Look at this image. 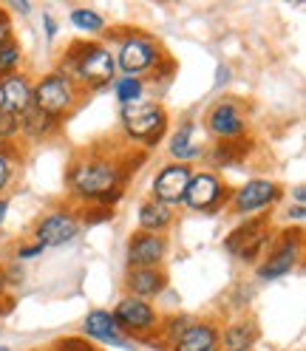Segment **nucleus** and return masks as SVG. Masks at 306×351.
<instances>
[{
    "label": "nucleus",
    "instance_id": "obj_1",
    "mask_svg": "<svg viewBox=\"0 0 306 351\" xmlns=\"http://www.w3.org/2000/svg\"><path fill=\"white\" fill-rule=\"evenodd\" d=\"M128 182V167L117 156H80L65 170V184L77 199L94 202L99 207L114 210L122 199Z\"/></svg>",
    "mask_w": 306,
    "mask_h": 351
},
{
    "label": "nucleus",
    "instance_id": "obj_2",
    "mask_svg": "<svg viewBox=\"0 0 306 351\" xmlns=\"http://www.w3.org/2000/svg\"><path fill=\"white\" fill-rule=\"evenodd\" d=\"M60 74L74 80L80 88L102 91L117 77V60L111 49L99 46V43H74L60 57Z\"/></svg>",
    "mask_w": 306,
    "mask_h": 351
},
{
    "label": "nucleus",
    "instance_id": "obj_3",
    "mask_svg": "<svg viewBox=\"0 0 306 351\" xmlns=\"http://www.w3.org/2000/svg\"><path fill=\"white\" fill-rule=\"evenodd\" d=\"M80 99H82V88L65 74H60V71H51L46 77H40L32 85V105L40 108L43 114L54 117V119L69 117L80 105Z\"/></svg>",
    "mask_w": 306,
    "mask_h": 351
},
{
    "label": "nucleus",
    "instance_id": "obj_4",
    "mask_svg": "<svg viewBox=\"0 0 306 351\" xmlns=\"http://www.w3.org/2000/svg\"><path fill=\"white\" fill-rule=\"evenodd\" d=\"M122 130L130 142L142 147L159 145L167 134V111L159 102H137V105H122L119 111Z\"/></svg>",
    "mask_w": 306,
    "mask_h": 351
},
{
    "label": "nucleus",
    "instance_id": "obj_5",
    "mask_svg": "<svg viewBox=\"0 0 306 351\" xmlns=\"http://www.w3.org/2000/svg\"><path fill=\"white\" fill-rule=\"evenodd\" d=\"M162 57H165V51L159 46V40L139 34V32H128L119 40V51L114 60H117V71H122V77L142 80L145 74L156 69Z\"/></svg>",
    "mask_w": 306,
    "mask_h": 351
},
{
    "label": "nucleus",
    "instance_id": "obj_6",
    "mask_svg": "<svg viewBox=\"0 0 306 351\" xmlns=\"http://www.w3.org/2000/svg\"><path fill=\"white\" fill-rule=\"evenodd\" d=\"M301 247H303V235L301 227H287L281 230L272 241H270V255L264 258V263L258 267V278L261 280H278L283 275H290L298 267V258H301Z\"/></svg>",
    "mask_w": 306,
    "mask_h": 351
},
{
    "label": "nucleus",
    "instance_id": "obj_7",
    "mask_svg": "<svg viewBox=\"0 0 306 351\" xmlns=\"http://www.w3.org/2000/svg\"><path fill=\"white\" fill-rule=\"evenodd\" d=\"M272 241V230H270V218L258 215V218H247L244 224H238L227 238H224V250L238 258V261H247L255 263L261 252H267Z\"/></svg>",
    "mask_w": 306,
    "mask_h": 351
},
{
    "label": "nucleus",
    "instance_id": "obj_8",
    "mask_svg": "<svg viewBox=\"0 0 306 351\" xmlns=\"http://www.w3.org/2000/svg\"><path fill=\"white\" fill-rule=\"evenodd\" d=\"M230 202V190L213 170H199L190 176V184L185 190L182 204L193 213H215Z\"/></svg>",
    "mask_w": 306,
    "mask_h": 351
},
{
    "label": "nucleus",
    "instance_id": "obj_9",
    "mask_svg": "<svg viewBox=\"0 0 306 351\" xmlns=\"http://www.w3.org/2000/svg\"><path fill=\"white\" fill-rule=\"evenodd\" d=\"M204 128L215 142H230L247 136V119H244V105L238 99H218L210 105L204 117Z\"/></svg>",
    "mask_w": 306,
    "mask_h": 351
},
{
    "label": "nucleus",
    "instance_id": "obj_10",
    "mask_svg": "<svg viewBox=\"0 0 306 351\" xmlns=\"http://www.w3.org/2000/svg\"><path fill=\"white\" fill-rule=\"evenodd\" d=\"M275 202H281V187L272 179H250L247 184H242L235 193H230V207L235 215H258L267 207H272Z\"/></svg>",
    "mask_w": 306,
    "mask_h": 351
},
{
    "label": "nucleus",
    "instance_id": "obj_11",
    "mask_svg": "<svg viewBox=\"0 0 306 351\" xmlns=\"http://www.w3.org/2000/svg\"><path fill=\"white\" fill-rule=\"evenodd\" d=\"M111 315L125 335H150L153 328H159V320H162L150 300H139V298H130V295H125L114 306Z\"/></svg>",
    "mask_w": 306,
    "mask_h": 351
},
{
    "label": "nucleus",
    "instance_id": "obj_12",
    "mask_svg": "<svg viewBox=\"0 0 306 351\" xmlns=\"http://www.w3.org/2000/svg\"><path fill=\"white\" fill-rule=\"evenodd\" d=\"M190 165H176V162H170L165 165L156 176H153V182H150V193H153V199L167 204V207H179L182 199H185V190L190 184Z\"/></svg>",
    "mask_w": 306,
    "mask_h": 351
},
{
    "label": "nucleus",
    "instance_id": "obj_13",
    "mask_svg": "<svg viewBox=\"0 0 306 351\" xmlns=\"http://www.w3.org/2000/svg\"><path fill=\"white\" fill-rule=\"evenodd\" d=\"M80 235V221L77 215L69 210H54L49 215H43L37 227H34V241L46 250V247H62Z\"/></svg>",
    "mask_w": 306,
    "mask_h": 351
},
{
    "label": "nucleus",
    "instance_id": "obj_14",
    "mask_svg": "<svg viewBox=\"0 0 306 351\" xmlns=\"http://www.w3.org/2000/svg\"><path fill=\"white\" fill-rule=\"evenodd\" d=\"M82 335L85 340H94V343H105L111 348H122V351H134L137 346L128 340V335L117 326L114 315L105 312V309H91L89 315L82 317Z\"/></svg>",
    "mask_w": 306,
    "mask_h": 351
},
{
    "label": "nucleus",
    "instance_id": "obj_15",
    "mask_svg": "<svg viewBox=\"0 0 306 351\" xmlns=\"http://www.w3.org/2000/svg\"><path fill=\"white\" fill-rule=\"evenodd\" d=\"M167 255V241L165 235L156 232H134L128 241V263L130 269H139V267H159Z\"/></svg>",
    "mask_w": 306,
    "mask_h": 351
},
{
    "label": "nucleus",
    "instance_id": "obj_16",
    "mask_svg": "<svg viewBox=\"0 0 306 351\" xmlns=\"http://www.w3.org/2000/svg\"><path fill=\"white\" fill-rule=\"evenodd\" d=\"M32 80L23 71H14L0 77V111H9L20 117L32 105Z\"/></svg>",
    "mask_w": 306,
    "mask_h": 351
},
{
    "label": "nucleus",
    "instance_id": "obj_17",
    "mask_svg": "<svg viewBox=\"0 0 306 351\" xmlns=\"http://www.w3.org/2000/svg\"><path fill=\"white\" fill-rule=\"evenodd\" d=\"M165 289H167V275L159 267L128 269V275H125V292L130 298L150 300V298H159Z\"/></svg>",
    "mask_w": 306,
    "mask_h": 351
},
{
    "label": "nucleus",
    "instance_id": "obj_18",
    "mask_svg": "<svg viewBox=\"0 0 306 351\" xmlns=\"http://www.w3.org/2000/svg\"><path fill=\"white\" fill-rule=\"evenodd\" d=\"M167 150H170V156H173V162H176V165H187L193 159L204 156V145L199 142V122L185 119L176 134L170 136Z\"/></svg>",
    "mask_w": 306,
    "mask_h": 351
},
{
    "label": "nucleus",
    "instance_id": "obj_19",
    "mask_svg": "<svg viewBox=\"0 0 306 351\" xmlns=\"http://www.w3.org/2000/svg\"><path fill=\"white\" fill-rule=\"evenodd\" d=\"M218 326L210 320H193V326L173 343V351H218Z\"/></svg>",
    "mask_w": 306,
    "mask_h": 351
},
{
    "label": "nucleus",
    "instance_id": "obj_20",
    "mask_svg": "<svg viewBox=\"0 0 306 351\" xmlns=\"http://www.w3.org/2000/svg\"><path fill=\"white\" fill-rule=\"evenodd\" d=\"M250 150H252V139L242 136V139H230V142H213L204 153L215 167H235L250 156Z\"/></svg>",
    "mask_w": 306,
    "mask_h": 351
},
{
    "label": "nucleus",
    "instance_id": "obj_21",
    "mask_svg": "<svg viewBox=\"0 0 306 351\" xmlns=\"http://www.w3.org/2000/svg\"><path fill=\"white\" fill-rule=\"evenodd\" d=\"M137 221H139V230L142 232H156L162 235L170 224H173V207L156 202V199H148L139 204V213H137Z\"/></svg>",
    "mask_w": 306,
    "mask_h": 351
},
{
    "label": "nucleus",
    "instance_id": "obj_22",
    "mask_svg": "<svg viewBox=\"0 0 306 351\" xmlns=\"http://www.w3.org/2000/svg\"><path fill=\"white\" fill-rule=\"evenodd\" d=\"M255 340H258V326L247 317L235 320L224 332H218V343H224V351H250Z\"/></svg>",
    "mask_w": 306,
    "mask_h": 351
},
{
    "label": "nucleus",
    "instance_id": "obj_23",
    "mask_svg": "<svg viewBox=\"0 0 306 351\" xmlns=\"http://www.w3.org/2000/svg\"><path fill=\"white\" fill-rule=\"evenodd\" d=\"M17 122H20V134L29 136V139H46L60 128V119L43 114L40 108H34V105H29L26 111L17 117Z\"/></svg>",
    "mask_w": 306,
    "mask_h": 351
},
{
    "label": "nucleus",
    "instance_id": "obj_24",
    "mask_svg": "<svg viewBox=\"0 0 306 351\" xmlns=\"http://www.w3.org/2000/svg\"><path fill=\"white\" fill-rule=\"evenodd\" d=\"M69 20H71V26H74L77 32H85V34H99V32L108 29V20H105L99 12L89 9V6H77V9H71Z\"/></svg>",
    "mask_w": 306,
    "mask_h": 351
},
{
    "label": "nucleus",
    "instance_id": "obj_25",
    "mask_svg": "<svg viewBox=\"0 0 306 351\" xmlns=\"http://www.w3.org/2000/svg\"><path fill=\"white\" fill-rule=\"evenodd\" d=\"M190 326H193V317L190 315H170V317L159 320V337H162V343L173 346Z\"/></svg>",
    "mask_w": 306,
    "mask_h": 351
},
{
    "label": "nucleus",
    "instance_id": "obj_26",
    "mask_svg": "<svg viewBox=\"0 0 306 351\" xmlns=\"http://www.w3.org/2000/svg\"><path fill=\"white\" fill-rule=\"evenodd\" d=\"M114 94L122 105H137L145 97V80H134V77H122L114 82Z\"/></svg>",
    "mask_w": 306,
    "mask_h": 351
},
{
    "label": "nucleus",
    "instance_id": "obj_27",
    "mask_svg": "<svg viewBox=\"0 0 306 351\" xmlns=\"http://www.w3.org/2000/svg\"><path fill=\"white\" fill-rule=\"evenodd\" d=\"M20 60H23V51H20V43L12 37L3 49H0V77H6V74H14L17 71V65Z\"/></svg>",
    "mask_w": 306,
    "mask_h": 351
},
{
    "label": "nucleus",
    "instance_id": "obj_28",
    "mask_svg": "<svg viewBox=\"0 0 306 351\" xmlns=\"http://www.w3.org/2000/svg\"><path fill=\"white\" fill-rule=\"evenodd\" d=\"M80 224L85 227H97V224H108V221H114V210H108V207H99V204H91L89 210H85L80 218H77Z\"/></svg>",
    "mask_w": 306,
    "mask_h": 351
},
{
    "label": "nucleus",
    "instance_id": "obj_29",
    "mask_svg": "<svg viewBox=\"0 0 306 351\" xmlns=\"http://www.w3.org/2000/svg\"><path fill=\"white\" fill-rule=\"evenodd\" d=\"M17 136H20V122H17V117L9 114V111H0V145H6V142H12V139H17Z\"/></svg>",
    "mask_w": 306,
    "mask_h": 351
},
{
    "label": "nucleus",
    "instance_id": "obj_30",
    "mask_svg": "<svg viewBox=\"0 0 306 351\" xmlns=\"http://www.w3.org/2000/svg\"><path fill=\"white\" fill-rule=\"evenodd\" d=\"M12 176H14V165L9 159V142H6V145H0V195L12 184Z\"/></svg>",
    "mask_w": 306,
    "mask_h": 351
},
{
    "label": "nucleus",
    "instance_id": "obj_31",
    "mask_svg": "<svg viewBox=\"0 0 306 351\" xmlns=\"http://www.w3.org/2000/svg\"><path fill=\"white\" fill-rule=\"evenodd\" d=\"M173 74H176V62H173L167 54L159 60L156 69L150 71V77H153V82H156V85H167V82L173 80Z\"/></svg>",
    "mask_w": 306,
    "mask_h": 351
},
{
    "label": "nucleus",
    "instance_id": "obj_32",
    "mask_svg": "<svg viewBox=\"0 0 306 351\" xmlns=\"http://www.w3.org/2000/svg\"><path fill=\"white\" fill-rule=\"evenodd\" d=\"M54 351H97L85 337H65L60 343H54Z\"/></svg>",
    "mask_w": 306,
    "mask_h": 351
},
{
    "label": "nucleus",
    "instance_id": "obj_33",
    "mask_svg": "<svg viewBox=\"0 0 306 351\" xmlns=\"http://www.w3.org/2000/svg\"><path fill=\"white\" fill-rule=\"evenodd\" d=\"M14 37V29H12V20L6 12H0V49L6 46V43Z\"/></svg>",
    "mask_w": 306,
    "mask_h": 351
},
{
    "label": "nucleus",
    "instance_id": "obj_34",
    "mask_svg": "<svg viewBox=\"0 0 306 351\" xmlns=\"http://www.w3.org/2000/svg\"><path fill=\"white\" fill-rule=\"evenodd\" d=\"M37 255H43V247L37 244V241H34V244H29V247L17 250V261H29V258H37Z\"/></svg>",
    "mask_w": 306,
    "mask_h": 351
},
{
    "label": "nucleus",
    "instance_id": "obj_35",
    "mask_svg": "<svg viewBox=\"0 0 306 351\" xmlns=\"http://www.w3.org/2000/svg\"><path fill=\"white\" fill-rule=\"evenodd\" d=\"M43 26H46V37H49V40H54V37H57L60 26H57V20H54L51 14H43Z\"/></svg>",
    "mask_w": 306,
    "mask_h": 351
},
{
    "label": "nucleus",
    "instance_id": "obj_36",
    "mask_svg": "<svg viewBox=\"0 0 306 351\" xmlns=\"http://www.w3.org/2000/svg\"><path fill=\"white\" fill-rule=\"evenodd\" d=\"M12 309H14V298H9V295L3 292V295H0V317H6Z\"/></svg>",
    "mask_w": 306,
    "mask_h": 351
},
{
    "label": "nucleus",
    "instance_id": "obj_37",
    "mask_svg": "<svg viewBox=\"0 0 306 351\" xmlns=\"http://www.w3.org/2000/svg\"><path fill=\"white\" fill-rule=\"evenodd\" d=\"M292 199H295V207H303V202H306V184H295Z\"/></svg>",
    "mask_w": 306,
    "mask_h": 351
},
{
    "label": "nucleus",
    "instance_id": "obj_38",
    "mask_svg": "<svg viewBox=\"0 0 306 351\" xmlns=\"http://www.w3.org/2000/svg\"><path fill=\"white\" fill-rule=\"evenodd\" d=\"M230 80V69L227 65H218V71H215V88H222V82Z\"/></svg>",
    "mask_w": 306,
    "mask_h": 351
},
{
    "label": "nucleus",
    "instance_id": "obj_39",
    "mask_svg": "<svg viewBox=\"0 0 306 351\" xmlns=\"http://www.w3.org/2000/svg\"><path fill=\"white\" fill-rule=\"evenodd\" d=\"M6 215H9V199L0 195V224H6Z\"/></svg>",
    "mask_w": 306,
    "mask_h": 351
},
{
    "label": "nucleus",
    "instance_id": "obj_40",
    "mask_svg": "<svg viewBox=\"0 0 306 351\" xmlns=\"http://www.w3.org/2000/svg\"><path fill=\"white\" fill-rule=\"evenodd\" d=\"M12 9L20 14H32V3H26V0H17V3H12Z\"/></svg>",
    "mask_w": 306,
    "mask_h": 351
},
{
    "label": "nucleus",
    "instance_id": "obj_41",
    "mask_svg": "<svg viewBox=\"0 0 306 351\" xmlns=\"http://www.w3.org/2000/svg\"><path fill=\"white\" fill-rule=\"evenodd\" d=\"M287 215H290V221H303V215H306V213H303V207H290Z\"/></svg>",
    "mask_w": 306,
    "mask_h": 351
},
{
    "label": "nucleus",
    "instance_id": "obj_42",
    "mask_svg": "<svg viewBox=\"0 0 306 351\" xmlns=\"http://www.w3.org/2000/svg\"><path fill=\"white\" fill-rule=\"evenodd\" d=\"M0 351H9V348H6V346H0Z\"/></svg>",
    "mask_w": 306,
    "mask_h": 351
},
{
    "label": "nucleus",
    "instance_id": "obj_43",
    "mask_svg": "<svg viewBox=\"0 0 306 351\" xmlns=\"http://www.w3.org/2000/svg\"><path fill=\"white\" fill-rule=\"evenodd\" d=\"M0 12H3V9H0Z\"/></svg>",
    "mask_w": 306,
    "mask_h": 351
}]
</instances>
